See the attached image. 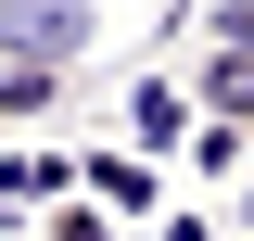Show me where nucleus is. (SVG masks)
Segmentation results:
<instances>
[{"label":"nucleus","mask_w":254,"mask_h":241,"mask_svg":"<svg viewBox=\"0 0 254 241\" xmlns=\"http://www.w3.org/2000/svg\"><path fill=\"white\" fill-rule=\"evenodd\" d=\"M0 51L76 76V51H89V0H0Z\"/></svg>","instance_id":"nucleus-1"},{"label":"nucleus","mask_w":254,"mask_h":241,"mask_svg":"<svg viewBox=\"0 0 254 241\" xmlns=\"http://www.w3.org/2000/svg\"><path fill=\"white\" fill-rule=\"evenodd\" d=\"M190 127H203L190 76H140V89H127V140L140 152H190Z\"/></svg>","instance_id":"nucleus-2"},{"label":"nucleus","mask_w":254,"mask_h":241,"mask_svg":"<svg viewBox=\"0 0 254 241\" xmlns=\"http://www.w3.org/2000/svg\"><path fill=\"white\" fill-rule=\"evenodd\" d=\"M190 102H203V115H242V127H254V38H216V51L190 63Z\"/></svg>","instance_id":"nucleus-3"},{"label":"nucleus","mask_w":254,"mask_h":241,"mask_svg":"<svg viewBox=\"0 0 254 241\" xmlns=\"http://www.w3.org/2000/svg\"><path fill=\"white\" fill-rule=\"evenodd\" d=\"M89 190H102V203H115V216H153V152H140V140H127V152H89Z\"/></svg>","instance_id":"nucleus-4"},{"label":"nucleus","mask_w":254,"mask_h":241,"mask_svg":"<svg viewBox=\"0 0 254 241\" xmlns=\"http://www.w3.org/2000/svg\"><path fill=\"white\" fill-rule=\"evenodd\" d=\"M51 102H64V76H51V63H13V51H0V127L51 115Z\"/></svg>","instance_id":"nucleus-5"},{"label":"nucleus","mask_w":254,"mask_h":241,"mask_svg":"<svg viewBox=\"0 0 254 241\" xmlns=\"http://www.w3.org/2000/svg\"><path fill=\"white\" fill-rule=\"evenodd\" d=\"M115 229H127V216L102 203V190H64V203H51V241H115Z\"/></svg>","instance_id":"nucleus-6"},{"label":"nucleus","mask_w":254,"mask_h":241,"mask_svg":"<svg viewBox=\"0 0 254 241\" xmlns=\"http://www.w3.org/2000/svg\"><path fill=\"white\" fill-rule=\"evenodd\" d=\"M140 241H216V229H203V216H165V229H140Z\"/></svg>","instance_id":"nucleus-7"},{"label":"nucleus","mask_w":254,"mask_h":241,"mask_svg":"<svg viewBox=\"0 0 254 241\" xmlns=\"http://www.w3.org/2000/svg\"><path fill=\"white\" fill-rule=\"evenodd\" d=\"M216 38H254V0H216Z\"/></svg>","instance_id":"nucleus-8"}]
</instances>
